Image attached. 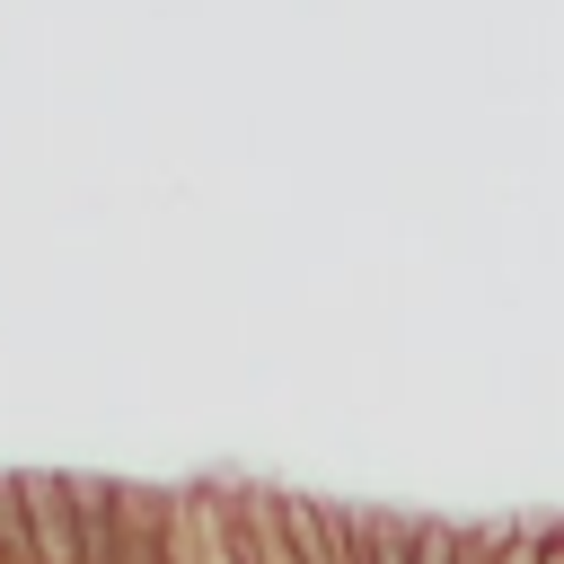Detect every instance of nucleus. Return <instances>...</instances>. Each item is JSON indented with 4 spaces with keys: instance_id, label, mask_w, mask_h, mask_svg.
<instances>
[{
    "instance_id": "nucleus-1",
    "label": "nucleus",
    "mask_w": 564,
    "mask_h": 564,
    "mask_svg": "<svg viewBox=\"0 0 564 564\" xmlns=\"http://www.w3.org/2000/svg\"><path fill=\"white\" fill-rule=\"evenodd\" d=\"M18 502H26V538H35V564H79V511H70V476H18Z\"/></svg>"
},
{
    "instance_id": "nucleus-2",
    "label": "nucleus",
    "mask_w": 564,
    "mask_h": 564,
    "mask_svg": "<svg viewBox=\"0 0 564 564\" xmlns=\"http://www.w3.org/2000/svg\"><path fill=\"white\" fill-rule=\"evenodd\" d=\"M344 564H414V511L344 502Z\"/></svg>"
}]
</instances>
